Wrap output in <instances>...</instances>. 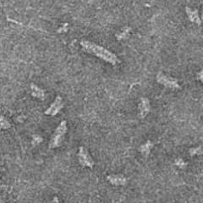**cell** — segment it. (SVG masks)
Returning a JSON list of instances; mask_svg holds the SVG:
<instances>
[{
    "label": "cell",
    "mask_w": 203,
    "mask_h": 203,
    "mask_svg": "<svg viewBox=\"0 0 203 203\" xmlns=\"http://www.w3.org/2000/svg\"><path fill=\"white\" fill-rule=\"evenodd\" d=\"M80 45L83 47V48L86 52L94 54L95 56L98 57L100 59H103L106 62L110 63L111 65H115L119 63V59L116 55L99 45L95 44L93 42H91L88 41H82L80 42Z\"/></svg>",
    "instance_id": "obj_1"
},
{
    "label": "cell",
    "mask_w": 203,
    "mask_h": 203,
    "mask_svg": "<svg viewBox=\"0 0 203 203\" xmlns=\"http://www.w3.org/2000/svg\"><path fill=\"white\" fill-rule=\"evenodd\" d=\"M67 131V124H66V121H63L61 124H59V126L58 127V129H56L54 137L52 139L51 141V146L52 147H55L59 146L60 142L62 141V139L64 138V135Z\"/></svg>",
    "instance_id": "obj_2"
},
{
    "label": "cell",
    "mask_w": 203,
    "mask_h": 203,
    "mask_svg": "<svg viewBox=\"0 0 203 203\" xmlns=\"http://www.w3.org/2000/svg\"><path fill=\"white\" fill-rule=\"evenodd\" d=\"M157 80L158 81V83L164 85L166 87H169L171 89H178L180 87L177 80L167 76L165 74H161V73H159L157 75Z\"/></svg>",
    "instance_id": "obj_3"
},
{
    "label": "cell",
    "mask_w": 203,
    "mask_h": 203,
    "mask_svg": "<svg viewBox=\"0 0 203 203\" xmlns=\"http://www.w3.org/2000/svg\"><path fill=\"white\" fill-rule=\"evenodd\" d=\"M78 158H79L80 164H81L82 166H84V167L92 168L93 165H94V162H93V160L91 158V157L90 156L89 152L83 146L80 147Z\"/></svg>",
    "instance_id": "obj_4"
},
{
    "label": "cell",
    "mask_w": 203,
    "mask_h": 203,
    "mask_svg": "<svg viewBox=\"0 0 203 203\" xmlns=\"http://www.w3.org/2000/svg\"><path fill=\"white\" fill-rule=\"evenodd\" d=\"M139 112H140L141 118H145L150 112V103L147 98L143 97L141 99V102L139 104Z\"/></svg>",
    "instance_id": "obj_5"
},
{
    "label": "cell",
    "mask_w": 203,
    "mask_h": 203,
    "mask_svg": "<svg viewBox=\"0 0 203 203\" xmlns=\"http://www.w3.org/2000/svg\"><path fill=\"white\" fill-rule=\"evenodd\" d=\"M107 178L110 183L114 185H124L126 184V178L122 175H109Z\"/></svg>",
    "instance_id": "obj_6"
},
{
    "label": "cell",
    "mask_w": 203,
    "mask_h": 203,
    "mask_svg": "<svg viewBox=\"0 0 203 203\" xmlns=\"http://www.w3.org/2000/svg\"><path fill=\"white\" fill-rule=\"evenodd\" d=\"M62 107H63V103H62V98L61 97H58L57 98H56V100H55V102L53 103V105L50 107V109L48 111H47L46 113L47 114H56L59 111L60 109H62Z\"/></svg>",
    "instance_id": "obj_7"
},
{
    "label": "cell",
    "mask_w": 203,
    "mask_h": 203,
    "mask_svg": "<svg viewBox=\"0 0 203 203\" xmlns=\"http://www.w3.org/2000/svg\"><path fill=\"white\" fill-rule=\"evenodd\" d=\"M186 13H187V15H188L189 19L191 20L192 22L196 23L198 25L201 24V20H200L198 13H197L196 10H190L189 7H187V8H186Z\"/></svg>",
    "instance_id": "obj_8"
},
{
    "label": "cell",
    "mask_w": 203,
    "mask_h": 203,
    "mask_svg": "<svg viewBox=\"0 0 203 203\" xmlns=\"http://www.w3.org/2000/svg\"><path fill=\"white\" fill-rule=\"evenodd\" d=\"M152 147V141H148L146 143L142 145V146L140 147V152L143 154L144 156H147L149 154V152H150V151H151Z\"/></svg>",
    "instance_id": "obj_9"
},
{
    "label": "cell",
    "mask_w": 203,
    "mask_h": 203,
    "mask_svg": "<svg viewBox=\"0 0 203 203\" xmlns=\"http://www.w3.org/2000/svg\"><path fill=\"white\" fill-rule=\"evenodd\" d=\"M129 31H130V28H129V27H125L124 30H122L119 34L117 35V38L119 40L127 38V37L129 36Z\"/></svg>",
    "instance_id": "obj_10"
},
{
    "label": "cell",
    "mask_w": 203,
    "mask_h": 203,
    "mask_svg": "<svg viewBox=\"0 0 203 203\" xmlns=\"http://www.w3.org/2000/svg\"><path fill=\"white\" fill-rule=\"evenodd\" d=\"M190 154L191 156L202 154V147L199 146V147H196V148H191L190 150Z\"/></svg>",
    "instance_id": "obj_11"
},
{
    "label": "cell",
    "mask_w": 203,
    "mask_h": 203,
    "mask_svg": "<svg viewBox=\"0 0 203 203\" xmlns=\"http://www.w3.org/2000/svg\"><path fill=\"white\" fill-rule=\"evenodd\" d=\"M175 164H176L177 166H178L179 168H183V167L185 166V163L184 162L182 159H180V158L177 159V160L175 161Z\"/></svg>",
    "instance_id": "obj_12"
},
{
    "label": "cell",
    "mask_w": 203,
    "mask_h": 203,
    "mask_svg": "<svg viewBox=\"0 0 203 203\" xmlns=\"http://www.w3.org/2000/svg\"><path fill=\"white\" fill-rule=\"evenodd\" d=\"M66 25H68V24H65V25L62 27V29H59V32H60V31H66V30H67V28L65 27Z\"/></svg>",
    "instance_id": "obj_13"
},
{
    "label": "cell",
    "mask_w": 203,
    "mask_h": 203,
    "mask_svg": "<svg viewBox=\"0 0 203 203\" xmlns=\"http://www.w3.org/2000/svg\"><path fill=\"white\" fill-rule=\"evenodd\" d=\"M198 76H199V79H200V80H202V71L199 73Z\"/></svg>",
    "instance_id": "obj_14"
}]
</instances>
